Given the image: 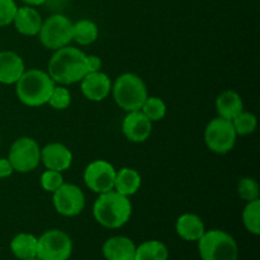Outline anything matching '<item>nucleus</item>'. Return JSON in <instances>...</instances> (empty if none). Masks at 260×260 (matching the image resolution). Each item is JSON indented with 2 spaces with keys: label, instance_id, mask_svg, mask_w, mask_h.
<instances>
[{
  "label": "nucleus",
  "instance_id": "2eb2a0df",
  "mask_svg": "<svg viewBox=\"0 0 260 260\" xmlns=\"http://www.w3.org/2000/svg\"><path fill=\"white\" fill-rule=\"evenodd\" d=\"M25 71L24 61L13 51L0 52V83L15 84Z\"/></svg>",
  "mask_w": 260,
  "mask_h": 260
},
{
  "label": "nucleus",
  "instance_id": "c756f323",
  "mask_svg": "<svg viewBox=\"0 0 260 260\" xmlns=\"http://www.w3.org/2000/svg\"><path fill=\"white\" fill-rule=\"evenodd\" d=\"M17 9L14 0H0V27L12 24Z\"/></svg>",
  "mask_w": 260,
  "mask_h": 260
},
{
  "label": "nucleus",
  "instance_id": "b1692460",
  "mask_svg": "<svg viewBox=\"0 0 260 260\" xmlns=\"http://www.w3.org/2000/svg\"><path fill=\"white\" fill-rule=\"evenodd\" d=\"M243 222L246 230L253 235L260 234V200L248 202L243 211Z\"/></svg>",
  "mask_w": 260,
  "mask_h": 260
},
{
  "label": "nucleus",
  "instance_id": "473e14b6",
  "mask_svg": "<svg viewBox=\"0 0 260 260\" xmlns=\"http://www.w3.org/2000/svg\"><path fill=\"white\" fill-rule=\"evenodd\" d=\"M22 2L24 3L25 5H28V7H38V5L45 4L48 0H22Z\"/></svg>",
  "mask_w": 260,
  "mask_h": 260
},
{
  "label": "nucleus",
  "instance_id": "f8f14e48",
  "mask_svg": "<svg viewBox=\"0 0 260 260\" xmlns=\"http://www.w3.org/2000/svg\"><path fill=\"white\" fill-rule=\"evenodd\" d=\"M152 131V122L141 111L127 112L122 122V132L124 137L135 144L145 142Z\"/></svg>",
  "mask_w": 260,
  "mask_h": 260
},
{
  "label": "nucleus",
  "instance_id": "aec40b11",
  "mask_svg": "<svg viewBox=\"0 0 260 260\" xmlns=\"http://www.w3.org/2000/svg\"><path fill=\"white\" fill-rule=\"evenodd\" d=\"M141 187V175L139 172L132 168H122L118 172H116L114 178V187L116 192L129 197L139 192Z\"/></svg>",
  "mask_w": 260,
  "mask_h": 260
},
{
  "label": "nucleus",
  "instance_id": "f03ea898",
  "mask_svg": "<svg viewBox=\"0 0 260 260\" xmlns=\"http://www.w3.org/2000/svg\"><path fill=\"white\" fill-rule=\"evenodd\" d=\"M132 215V205L128 197L116 192L102 193L93 206V216L96 222L107 229H119L126 225Z\"/></svg>",
  "mask_w": 260,
  "mask_h": 260
},
{
  "label": "nucleus",
  "instance_id": "c85d7f7f",
  "mask_svg": "<svg viewBox=\"0 0 260 260\" xmlns=\"http://www.w3.org/2000/svg\"><path fill=\"white\" fill-rule=\"evenodd\" d=\"M62 184L63 177L60 172L47 169L42 175H41V187L45 190H47V192L53 193Z\"/></svg>",
  "mask_w": 260,
  "mask_h": 260
},
{
  "label": "nucleus",
  "instance_id": "20e7f679",
  "mask_svg": "<svg viewBox=\"0 0 260 260\" xmlns=\"http://www.w3.org/2000/svg\"><path fill=\"white\" fill-rule=\"evenodd\" d=\"M112 91L114 102L126 112L140 111L149 96L145 81L139 75L132 73L118 76L112 86Z\"/></svg>",
  "mask_w": 260,
  "mask_h": 260
},
{
  "label": "nucleus",
  "instance_id": "9b49d317",
  "mask_svg": "<svg viewBox=\"0 0 260 260\" xmlns=\"http://www.w3.org/2000/svg\"><path fill=\"white\" fill-rule=\"evenodd\" d=\"M116 172L111 162L106 160H94L85 168L84 182L91 192L102 194L113 189Z\"/></svg>",
  "mask_w": 260,
  "mask_h": 260
},
{
  "label": "nucleus",
  "instance_id": "6e6552de",
  "mask_svg": "<svg viewBox=\"0 0 260 260\" xmlns=\"http://www.w3.org/2000/svg\"><path fill=\"white\" fill-rule=\"evenodd\" d=\"M236 137L238 135L230 119L216 117L206 127L205 142L215 154L223 155L230 152L235 146Z\"/></svg>",
  "mask_w": 260,
  "mask_h": 260
},
{
  "label": "nucleus",
  "instance_id": "7c9ffc66",
  "mask_svg": "<svg viewBox=\"0 0 260 260\" xmlns=\"http://www.w3.org/2000/svg\"><path fill=\"white\" fill-rule=\"evenodd\" d=\"M86 65H88V73H96L102 69V60L99 56L86 55Z\"/></svg>",
  "mask_w": 260,
  "mask_h": 260
},
{
  "label": "nucleus",
  "instance_id": "4be33fe9",
  "mask_svg": "<svg viewBox=\"0 0 260 260\" xmlns=\"http://www.w3.org/2000/svg\"><path fill=\"white\" fill-rule=\"evenodd\" d=\"M169 250L161 241L149 240L136 246L135 260H168Z\"/></svg>",
  "mask_w": 260,
  "mask_h": 260
},
{
  "label": "nucleus",
  "instance_id": "a211bd4d",
  "mask_svg": "<svg viewBox=\"0 0 260 260\" xmlns=\"http://www.w3.org/2000/svg\"><path fill=\"white\" fill-rule=\"evenodd\" d=\"M177 234L185 241H198L206 233L202 218L194 213H184L175 223Z\"/></svg>",
  "mask_w": 260,
  "mask_h": 260
},
{
  "label": "nucleus",
  "instance_id": "ddd939ff",
  "mask_svg": "<svg viewBox=\"0 0 260 260\" xmlns=\"http://www.w3.org/2000/svg\"><path fill=\"white\" fill-rule=\"evenodd\" d=\"M81 93L91 102H102L112 90V81L107 74L102 71L88 73L80 80Z\"/></svg>",
  "mask_w": 260,
  "mask_h": 260
},
{
  "label": "nucleus",
  "instance_id": "f3484780",
  "mask_svg": "<svg viewBox=\"0 0 260 260\" xmlns=\"http://www.w3.org/2000/svg\"><path fill=\"white\" fill-rule=\"evenodd\" d=\"M42 22L43 20L40 13L33 7H28V5L18 8L14 19H13L15 29L20 35L29 36V37L38 35Z\"/></svg>",
  "mask_w": 260,
  "mask_h": 260
},
{
  "label": "nucleus",
  "instance_id": "f257e3e1",
  "mask_svg": "<svg viewBox=\"0 0 260 260\" xmlns=\"http://www.w3.org/2000/svg\"><path fill=\"white\" fill-rule=\"evenodd\" d=\"M47 74L55 84L70 85L78 83L88 74L86 55L71 46L58 48L48 62Z\"/></svg>",
  "mask_w": 260,
  "mask_h": 260
},
{
  "label": "nucleus",
  "instance_id": "2f4dec72",
  "mask_svg": "<svg viewBox=\"0 0 260 260\" xmlns=\"http://www.w3.org/2000/svg\"><path fill=\"white\" fill-rule=\"evenodd\" d=\"M14 169H13L12 164L8 159L2 157L0 159V178H8L13 174Z\"/></svg>",
  "mask_w": 260,
  "mask_h": 260
},
{
  "label": "nucleus",
  "instance_id": "dca6fc26",
  "mask_svg": "<svg viewBox=\"0 0 260 260\" xmlns=\"http://www.w3.org/2000/svg\"><path fill=\"white\" fill-rule=\"evenodd\" d=\"M102 251L106 260H135L136 245L126 236H113L103 244Z\"/></svg>",
  "mask_w": 260,
  "mask_h": 260
},
{
  "label": "nucleus",
  "instance_id": "4468645a",
  "mask_svg": "<svg viewBox=\"0 0 260 260\" xmlns=\"http://www.w3.org/2000/svg\"><path fill=\"white\" fill-rule=\"evenodd\" d=\"M41 161L48 170L62 173L73 164V154L65 145L52 142L41 150Z\"/></svg>",
  "mask_w": 260,
  "mask_h": 260
},
{
  "label": "nucleus",
  "instance_id": "5701e85b",
  "mask_svg": "<svg viewBox=\"0 0 260 260\" xmlns=\"http://www.w3.org/2000/svg\"><path fill=\"white\" fill-rule=\"evenodd\" d=\"M99 36L98 27L94 22L89 19H81L74 23L73 25V41L80 46H88L95 42Z\"/></svg>",
  "mask_w": 260,
  "mask_h": 260
},
{
  "label": "nucleus",
  "instance_id": "bb28decb",
  "mask_svg": "<svg viewBox=\"0 0 260 260\" xmlns=\"http://www.w3.org/2000/svg\"><path fill=\"white\" fill-rule=\"evenodd\" d=\"M238 193L240 196V198H243L246 202L259 200V184L253 178H243V179H240V182L238 184Z\"/></svg>",
  "mask_w": 260,
  "mask_h": 260
},
{
  "label": "nucleus",
  "instance_id": "72a5a7b5",
  "mask_svg": "<svg viewBox=\"0 0 260 260\" xmlns=\"http://www.w3.org/2000/svg\"><path fill=\"white\" fill-rule=\"evenodd\" d=\"M24 260H40L37 258V256H36V258H30V259H24Z\"/></svg>",
  "mask_w": 260,
  "mask_h": 260
},
{
  "label": "nucleus",
  "instance_id": "9d476101",
  "mask_svg": "<svg viewBox=\"0 0 260 260\" xmlns=\"http://www.w3.org/2000/svg\"><path fill=\"white\" fill-rule=\"evenodd\" d=\"M52 202L56 212L61 216L75 217L85 207V196L78 185L63 183L53 192Z\"/></svg>",
  "mask_w": 260,
  "mask_h": 260
},
{
  "label": "nucleus",
  "instance_id": "1a4fd4ad",
  "mask_svg": "<svg viewBox=\"0 0 260 260\" xmlns=\"http://www.w3.org/2000/svg\"><path fill=\"white\" fill-rule=\"evenodd\" d=\"M8 160L14 172L28 173L35 170L41 161V149L32 137H20L15 140L9 149Z\"/></svg>",
  "mask_w": 260,
  "mask_h": 260
},
{
  "label": "nucleus",
  "instance_id": "39448f33",
  "mask_svg": "<svg viewBox=\"0 0 260 260\" xmlns=\"http://www.w3.org/2000/svg\"><path fill=\"white\" fill-rule=\"evenodd\" d=\"M202 260H238L239 248L235 239L222 230H210L198 240Z\"/></svg>",
  "mask_w": 260,
  "mask_h": 260
},
{
  "label": "nucleus",
  "instance_id": "7ed1b4c3",
  "mask_svg": "<svg viewBox=\"0 0 260 260\" xmlns=\"http://www.w3.org/2000/svg\"><path fill=\"white\" fill-rule=\"evenodd\" d=\"M15 84L18 99L27 107H41L47 104L56 85L50 75L40 69L25 70Z\"/></svg>",
  "mask_w": 260,
  "mask_h": 260
},
{
  "label": "nucleus",
  "instance_id": "393cba45",
  "mask_svg": "<svg viewBox=\"0 0 260 260\" xmlns=\"http://www.w3.org/2000/svg\"><path fill=\"white\" fill-rule=\"evenodd\" d=\"M140 111L151 122L161 121L167 114V104L159 96H147Z\"/></svg>",
  "mask_w": 260,
  "mask_h": 260
},
{
  "label": "nucleus",
  "instance_id": "412c9836",
  "mask_svg": "<svg viewBox=\"0 0 260 260\" xmlns=\"http://www.w3.org/2000/svg\"><path fill=\"white\" fill-rule=\"evenodd\" d=\"M10 250L15 258L24 260L37 256V238L32 234L20 233L10 241Z\"/></svg>",
  "mask_w": 260,
  "mask_h": 260
},
{
  "label": "nucleus",
  "instance_id": "a878e982",
  "mask_svg": "<svg viewBox=\"0 0 260 260\" xmlns=\"http://www.w3.org/2000/svg\"><path fill=\"white\" fill-rule=\"evenodd\" d=\"M231 122H233L238 136H246V135L253 134L256 128V124H258L256 117L250 112L245 111L240 112L235 118L231 119Z\"/></svg>",
  "mask_w": 260,
  "mask_h": 260
},
{
  "label": "nucleus",
  "instance_id": "423d86ee",
  "mask_svg": "<svg viewBox=\"0 0 260 260\" xmlns=\"http://www.w3.org/2000/svg\"><path fill=\"white\" fill-rule=\"evenodd\" d=\"M74 23L63 14H53L42 22L38 32L43 47L48 50H58L73 41Z\"/></svg>",
  "mask_w": 260,
  "mask_h": 260
},
{
  "label": "nucleus",
  "instance_id": "cd10ccee",
  "mask_svg": "<svg viewBox=\"0 0 260 260\" xmlns=\"http://www.w3.org/2000/svg\"><path fill=\"white\" fill-rule=\"evenodd\" d=\"M71 103V94L68 89L63 85H55L52 93H51L50 99H48V104L52 107L53 109L57 111H62L66 109Z\"/></svg>",
  "mask_w": 260,
  "mask_h": 260
},
{
  "label": "nucleus",
  "instance_id": "6ab92c4d",
  "mask_svg": "<svg viewBox=\"0 0 260 260\" xmlns=\"http://www.w3.org/2000/svg\"><path fill=\"white\" fill-rule=\"evenodd\" d=\"M216 111L218 117L225 119H233L240 112L244 111V103L240 94L235 90H225L216 99Z\"/></svg>",
  "mask_w": 260,
  "mask_h": 260
},
{
  "label": "nucleus",
  "instance_id": "0eeeda50",
  "mask_svg": "<svg viewBox=\"0 0 260 260\" xmlns=\"http://www.w3.org/2000/svg\"><path fill=\"white\" fill-rule=\"evenodd\" d=\"M73 254V241L63 231L52 229L37 239V258L40 260H69Z\"/></svg>",
  "mask_w": 260,
  "mask_h": 260
}]
</instances>
